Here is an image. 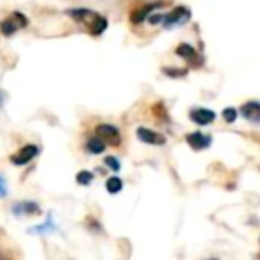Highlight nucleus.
Instances as JSON below:
<instances>
[{
	"mask_svg": "<svg viewBox=\"0 0 260 260\" xmlns=\"http://www.w3.org/2000/svg\"><path fill=\"white\" fill-rule=\"evenodd\" d=\"M86 226L89 228V230H94L96 234H100L102 232V224L98 223L96 219H94L93 216H87V219H86Z\"/></svg>",
	"mask_w": 260,
	"mask_h": 260,
	"instance_id": "nucleus-21",
	"label": "nucleus"
},
{
	"mask_svg": "<svg viewBox=\"0 0 260 260\" xmlns=\"http://www.w3.org/2000/svg\"><path fill=\"white\" fill-rule=\"evenodd\" d=\"M8 196V184H6L4 177L0 175V198H6Z\"/></svg>",
	"mask_w": 260,
	"mask_h": 260,
	"instance_id": "nucleus-22",
	"label": "nucleus"
},
{
	"mask_svg": "<svg viewBox=\"0 0 260 260\" xmlns=\"http://www.w3.org/2000/svg\"><path fill=\"white\" fill-rule=\"evenodd\" d=\"M38 153H40V146L30 143V145L22 146L15 155L9 157V160H11V164H15V166H25V164H29L30 160L36 159Z\"/></svg>",
	"mask_w": 260,
	"mask_h": 260,
	"instance_id": "nucleus-6",
	"label": "nucleus"
},
{
	"mask_svg": "<svg viewBox=\"0 0 260 260\" xmlns=\"http://www.w3.org/2000/svg\"><path fill=\"white\" fill-rule=\"evenodd\" d=\"M105 189H107L109 194H118L123 189V180L119 177H109L105 182Z\"/></svg>",
	"mask_w": 260,
	"mask_h": 260,
	"instance_id": "nucleus-15",
	"label": "nucleus"
},
{
	"mask_svg": "<svg viewBox=\"0 0 260 260\" xmlns=\"http://www.w3.org/2000/svg\"><path fill=\"white\" fill-rule=\"evenodd\" d=\"M104 164L109 168V170H112L114 173H118L119 170H121V162H119L116 157H112V155H109V157H105L104 159Z\"/></svg>",
	"mask_w": 260,
	"mask_h": 260,
	"instance_id": "nucleus-20",
	"label": "nucleus"
},
{
	"mask_svg": "<svg viewBox=\"0 0 260 260\" xmlns=\"http://www.w3.org/2000/svg\"><path fill=\"white\" fill-rule=\"evenodd\" d=\"M93 178H94V175L91 173V171H79L77 173V184H80V185H89L91 182H93Z\"/></svg>",
	"mask_w": 260,
	"mask_h": 260,
	"instance_id": "nucleus-18",
	"label": "nucleus"
},
{
	"mask_svg": "<svg viewBox=\"0 0 260 260\" xmlns=\"http://www.w3.org/2000/svg\"><path fill=\"white\" fill-rule=\"evenodd\" d=\"M192 13L191 9H187L185 6H178V8L171 9L168 15H162V18H160V23L159 25H162L164 29H173V27H182L185 25V23L191 20Z\"/></svg>",
	"mask_w": 260,
	"mask_h": 260,
	"instance_id": "nucleus-2",
	"label": "nucleus"
},
{
	"mask_svg": "<svg viewBox=\"0 0 260 260\" xmlns=\"http://www.w3.org/2000/svg\"><path fill=\"white\" fill-rule=\"evenodd\" d=\"M68 15L72 16L77 23L86 27L87 34H91V36H100V34H104L109 25L105 16L98 15L96 11H91V9H84V8L68 9Z\"/></svg>",
	"mask_w": 260,
	"mask_h": 260,
	"instance_id": "nucleus-1",
	"label": "nucleus"
},
{
	"mask_svg": "<svg viewBox=\"0 0 260 260\" xmlns=\"http://www.w3.org/2000/svg\"><path fill=\"white\" fill-rule=\"evenodd\" d=\"M55 228H57V226H55V223H54V219H52V216H48L47 221H45L43 224L30 228V232H32V234H47V232H54Z\"/></svg>",
	"mask_w": 260,
	"mask_h": 260,
	"instance_id": "nucleus-16",
	"label": "nucleus"
},
{
	"mask_svg": "<svg viewBox=\"0 0 260 260\" xmlns=\"http://www.w3.org/2000/svg\"><path fill=\"white\" fill-rule=\"evenodd\" d=\"M175 54H177L178 57L185 59V61H187L192 68H200V66L203 64L202 55H200L198 52L194 50V47H192V45H189V43H180L177 48H175Z\"/></svg>",
	"mask_w": 260,
	"mask_h": 260,
	"instance_id": "nucleus-7",
	"label": "nucleus"
},
{
	"mask_svg": "<svg viewBox=\"0 0 260 260\" xmlns=\"http://www.w3.org/2000/svg\"><path fill=\"white\" fill-rule=\"evenodd\" d=\"M138 139L145 145H155V146H160V145H166V136H162L160 132H155L152 128H146V126H139L138 128Z\"/></svg>",
	"mask_w": 260,
	"mask_h": 260,
	"instance_id": "nucleus-9",
	"label": "nucleus"
},
{
	"mask_svg": "<svg viewBox=\"0 0 260 260\" xmlns=\"http://www.w3.org/2000/svg\"><path fill=\"white\" fill-rule=\"evenodd\" d=\"M189 119L200 126H207V125H210V123L216 121V112H214L212 109L194 107L189 111Z\"/></svg>",
	"mask_w": 260,
	"mask_h": 260,
	"instance_id": "nucleus-8",
	"label": "nucleus"
},
{
	"mask_svg": "<svg viewBox=\"0 0 260 260\" xmlns=\"http://www.w3.org/2000/svg\"><path fill=\"white\" fill-rule=\"evenodd\" d=\"M15 216H40L41 209L36 202H18L13 205Z\"/></svg>",
	"mask_w": 260,
	"mask_h": 260,
	"instance_id": "nucleus-12",
	"label": "nucleus"
},
{
	"mask_svg": "<svg viewBox=\"0 0 260 260\" xmlns=\"http://www.w3.org/2000/svg\"><path fill=\"white\" fill-rule=\"evenodd\" d=\"M105 148H107V143L98 138L96 134L91 139H87L86 145H84V150H86L87 153H91V155H100V153L105 152Z\"/></svg>",
	"mask_w": 260,
	"mask_h": 260,
	"instance_id": "nucleus-13",
	"label": "nucleus"
},
{
	"mask_svg": "<svg viewBox=\"0 0 260 260\" xmlns=\"http://www.w3.org/2000/svg\"><path fill=\"white\" fill-rule=\"evenodd\" d=\"M239 111H241V114L244 116L248 121L260 123V102L249 100V102H246V104H242Z\"/></svg>",
	"mask_w": 260,
	"mask_h": 260,
	"instance_id": "nucleus-11",
	"label": "nucleus"
},
{
	"mask_svg": "<svg viewBox=\"0 0 260 260\" xmlns=\"http://www.w3.org/2000/svg\"><path fill=\"white\" fill-rule=\"evenodd\" d=\"M27 25H29L27 16L20 11H15V13H11L8 18H4L0 22V32H2V36H13L16 30L25 29Z\"/></svg>",
	"mask_w": 260,
	"mask_h": 260,
	"instance_id": "nucleus-3",
	"label": "nucleus"
},
{
	"mask_svg": "<svg viewBox=\"0 0 260 260\" xmlns=\"http://www.w3.org/2000/svg\"><path fill=\"white\" fill-rule=\"evenodd\" d=\"M162 6H166L164 4V0H155V2H150V4H143L141 8L132 9V11H130V23L139 25V23H143L150 15H152V11L162 8Z\"/></svg>",
	"mask_w": 260,
	"mask_h": 260,
	"instance_id": "nucleus-5",
	"label": "nucleus"
},
{
	"mask_svg": "<svg viewBox=\"0 0 260 260\" xmlns=\"http://www.w3.org/2000/svg\"><path fill=\"white\" fill-rule=\"evenodd\" d=\"M185 143H187L192 150L200 152V150H207L210 145H212V138L196 130V132H191V134L185 136Z\"/></svg>",
	"mask_w": 260,
	"mask_h": 260,
	"instance_id": "nucleus-10",
	"label": "nucleus"
},
{
	"mask_svg": "<svg viewBox=\"0 0 260 260\" xmlns=\"http://www.w3.org/2000/svg\"><path fill=\"white\" fill-rule=\"evenodd\" d=\"M152 112L160 123H162V121L170 123V114H168V109H166V105H164L162 102H155V104H153V107H152Z\"/></svg>",
	"mask_w": 260,
	"mask_h": 260,
	"instance_id": "nucleus-14",
	"label": "nucleus"
},
{
	"mask_svg": "<svg viewBox=\"0 0 260 260\" xmlns=\"http://www.w3.org/2000/svg\"><path fill=\"white\" fill-rule=\"evenodd\" d=\"M94 134L100 139H104V141L111 146L121 145V132H119L118 126L111 125V123H98V125L94 126Z\"/></svg>",
	"mask_w": 260,
	"mask_h": 260,
	"instance_id": "nucleus-4",
	"label": "nucleus"
},
{
	"mask_svg": "<svg viewBox=\"0 0 260 260\" xmlns=\"http://www.w3.org/2000/svg\"><path fill=\"white\" fill-rule=\"evenodd\" d=\"M189 70L187 68H171V66H166V68H162V73L168 77H171V79H180V77H185L187 75Z\"/></svg>",
	"mask_w": 260,
	"mask_h": 260,
	"instance_id": "nucleus-17",
	"label": "nucleus"
},
{
	"mask_svg": "<svg viewBox=\"0 0 260 260\" xmlns=\"http://www.w3.org/2000/svg\"><path fill=\"white\" fill-rule=\"evenodd\" d=\"M221 118H223L226 123H234L235 119H237V109H234V107L223 109V112H221Z\"/></svg>",
	"mask_w": 260,
	"mask_h": 260,
	"instance_id": "nucleus-19",
	"label": "nucleus"
}]
</instances>
